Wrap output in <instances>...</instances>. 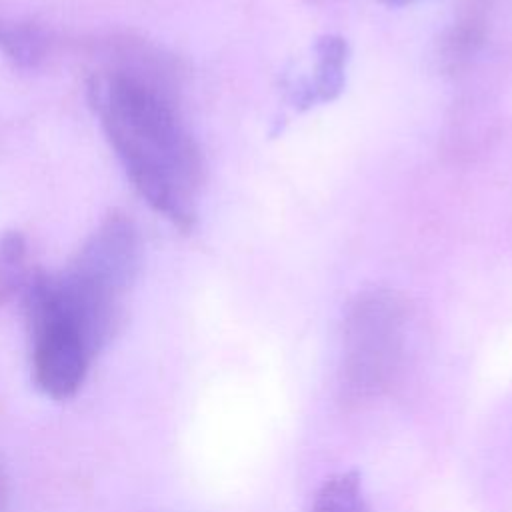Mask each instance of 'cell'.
Here are the masks:
<instances>
[{
	"label": "cell",
	"mask_w": 512,
	"mask_h": 512,
	"mask_svg": "<svg viewBox=\"0 0 512 512\" xmlns=\"http://www.w3.org/2000/svg\"><path fill=\"white\" fill-rule=\"evenodd\" d=\"M86 94L136 192L174 228L190 232L204 160L178 112L176 84L98 68Z\"/></svg>",
	"instance_id": "obj_1"
},
{
	"label": "cell",
	"mask_w": 512,
	"mask_h": 512,
	"mask_svg": "<svg viewBox=\"0 0 512 512\" xmlns=\"http://www.w3.org/2000/svg\"><path fill=\"white\" fill-rule=\"evenodd\" d=\"M410 308L392 290L360 294L344 318L338 390L358 406L386 394L398 380L408 348Z\"/></svg>",
	"instance_id": "obj_2"
},
{
	"label": "cell",
	"mask_w": 512,
	"mask_h": 512,
	"mask_svg": "<svg viewBox=\"0 0 512 512\" xmlns=\"http://www.w3.org/2000/svg\"><path fill=\"white\" fill-rule=\"evenodd\" d=\"M22 304L30 336V370L36 388L52 400L76 396L98 354L50 302L44 288V270H36L22 296Z\"/></svg>",
	"instance_id": "obj_3"
},
{
	"label": "cell",
	"mask_w": 512,
	"mask_h": 512,
	"mask_svg": "<svg viewBox=\"0 0 512 512\" xmlns=\"http://www.w3.org/2000/svg\"><path fill=\"white\" fill-rule=\"evenodd\" d=\"M140 262L142 240L134 220L122 210H110L58 276L82 296L124 310V296L138 276Z\"/></svg>",
	"instance_id": "obj_4"
},
{
	"label": "cell",
	"mask_w": 512,
	"mask_h": 512,
	"mask_svg": "<svg viewBox=\"0 0 512 512\" xmlns=\"http://www.w3.org/2000/svg\"><path fill=\"white\" fill-rule=\"evenodd\" d=\"M348 44L340 36H322L316 44L314 74L294 88V106L310 108L314 104L334 100L346 82Z\"/></svg>",
	"instance_id": "obj_5"
},
{
	"label": "cell",
	"mask_w": 512,
	"mask_h": 512,
	"mask_svg": "<svg viewBox=\"0 0 512 512\" xmlns=\"http://www.w3.org/2000/svg\"><path fill=\"white\" fill-rule=\"evenodd\" d=\"M52 48L46 28L40 24L0 14V54L20 70L40 68Z\"/></svg>",
	"instance_id": "obj_6"
},
{
	"label": "cell",
	"mask_w": 512,
	"mask_h": 512,
	"mask_svg": "<svg viewBox=\"0 0 512 512\" xmlns=\"http://www.w3.org/2000/svg\"><path fill=\"white\" fill-rule=\"evenodd\" d=\"M36 270L24 234L6 230L0 236V306L16 298L22 300Z\"/></svg>",
	"instance_id": "obj_7"
},
{
	"label": "cell",
	"mask_w": 512,
	"mask_h": 512,
	"mask_svg": "<svg viewBox=\"0 0 512 512\" xmlns=\"http://www.w3.org/2000/svg\"><path fill=\"white\" fill-rule=\"evenodd\" d=\"M312 512H370L356 474L330 476L316 492Z\"/></svg>",
	"instance_id": "obj_8"
},
{
	"label": "cell",
	"mask_w": 512,
	"mask_h": 512,
	"mask_svg": "<svg viewBox=\"0 0 512 512\" xmlns=\"http://www.w3.org/2000/svg\"><path fill=\"white\" fill-rule=\"evenodd\" d=\"M6 500H8V476H6V470L0 462V512L6 506Z\"/></svg>",
	"instance_id": "obj_9"
},
{
	"label": "cell",
	"mask_w": 512,
	"mask_h": 512,
	"mask_svg": "<svg viewBox=\"0 0 512 512\" xmlns=\"http://www.w3.org/2000/svg\"><path fill=\"white\" fill-rule=\"evenodd\" d=\"M382 4H388V6H402V4H410V2H416V0H378Z\"/></svg>",
	"instance_id": "obj_10"
}]
</instances>
